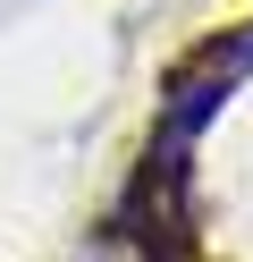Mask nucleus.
I'll return each mask as SVG.
<instances>
[{
  "instance_id": "obj_1",
  "label": "nucleus",
  "mask_w": 253,
  "mask_h": 262,
  "mask_svg": "<svg viewBox=\"0 0 253 262\" xmlns=\"http://www.w3.org/2000/svg\"><path fill=\"white\" fill-rule=\"evenodd\" d=\"M228 68H253V34H245V42H236V51H228Z\"/></svg>"
}]
</instances>
